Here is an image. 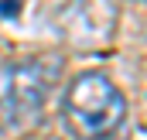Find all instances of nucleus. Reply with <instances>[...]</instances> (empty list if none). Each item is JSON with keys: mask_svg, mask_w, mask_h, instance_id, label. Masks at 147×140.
Segmentation results:
<instances>
[{"mask_svg": "<svg viewBox=\"0 0 147 140\" xmlns=\"http://www.w3.org/2000/svg\"><path fill=\"white\" fill-rule=\"evenodd\" d=\"M62 120L75 140H110L127 123V96L106 72H79L62 92Z\"/></svg>", "mask_w": 147, "mask_h": 140, "instance_id": "obj_1", "label": "nucleus"}, {"mask_svg": "<svg viewBox=\"0 0 147 140\" xmlns=\"http://www.w3.org/2000/svg\"><path fill=\"white\" fill-rule=\"evenodd\" d=\"M58 79H62L58 55H31L10 62L0 92V137H17L38 127Z\"/></svg>", "mask_w": 147, "mask_h": 140, "instance_id": "obj_2", "label": "nucleus"}, {"mask_svg": "<svg viewBox=\"0 0 147 140\" xmlns=\"http://www.w3.org/2000/svg\"><path fill=\"white\" fill-rule=\"evenodd\" d=\"M0 14H3V17H14V14H17V0H3V3H0Z\"/></svg>", "mask_w": 147, "mask_h": 140, "instance_id": "obj_3", "label": "nucleus"}]
</instances>
